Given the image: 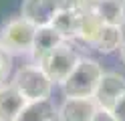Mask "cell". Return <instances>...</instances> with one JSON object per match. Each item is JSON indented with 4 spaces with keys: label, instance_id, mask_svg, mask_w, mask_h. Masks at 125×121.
I'll return each instance as SVG.
<instances>
[{
    "label": "cell",
    "instance_id": "5b68a950",
    "mask_svg": "<svg viewBox=\"0 0 125 121\" xmlns=\"http://www.w3.org/2000/svg\"><path fill=\"white\" fill-rule=\"evenodd\" d=\"M123 93H125V77L119 75V73H103L93 99L97 101L99 107L111 111L115 107L117 99H119Z\"/></svg>",
    "mask_w": 125,
    "mask_h": 121
},
{
    "label": "cell",
    "instance_id": "8fae6325",
    "mask_svg": "<svg viewBox=\"0 0 125 121\" xmlns=\"http://www.w3.org/2000/svg\"><path fill=\"white\" fill-rule=\"evenodd\" d=\"M14 121H54V105L44 101H26L22 111L16 115Z\"/></svg>",
    "mask_w": 125,
    "mask_h": 121
},
{
    "label": "cell",
    "instance_id": "8992f818",
    "mask_svg": "<svg viewBox=\"0 0 125 121\" xmlns=\"http://www.w3.org/2000/svg\"><path fill=\"white\" fill-rule=\"evenodd\" d=\"M97 101L93 97H67L59 109L61 121H91L97 111Z\"/></svg>",
    "mask_w": 125,
    "mask_h": 121
},
{
    "label": "cell",
    "instance_id": "9a60e30c",
    "mask_svg": "<svg viewBox=\"0 0 125 121\" xmlns=\"http://www.w3.org/2000/svg\"><path fill=\"white\" fill-rule=\"evenodd\" d=\"M101 0H73V8L71 10L79 12V14H89V12H97Z\"/></svg>",
    "mask_w": 125,
    "mask_h": 121
},
{
    "label": "cell",
    "instance_id": "2e32d148",
    "mask_svg": "<svg viewBox=\"0 0 125 121\" xmlns=\"http://www.w3.org/2000/svg\"><path fill=\"white\" fill-rule=\"evenodd\" d=\"M10 65H12L10 55L6 53L2 46H0V85H4L6 77H8V73H10Z\"/></svg>",
    "mask_w": 125,
    "mask_h": 121
},
{
    "label": "cell",
    "instance_id": "4fadbf2b",
    "mask_svg": "<svg viewBox=\"0 0 125 121\" xmlns=\"http://www.w3.org/2000/svg\"><path fill=\"white\" fill-rule=\"evenodd\" d=\"M105 22L101 20V16L97 12H89V14H81V26H79V40H83L85 44L95 46L97 38L103 30Z\"/></svg>",
    "mask_w": 125,
    "mask_h": 121
},
{
    "label": "cell",
    "instance_id": "30bf717a",
    "mask_svg": "<svg viewBox=\"0 0 125 121\" xmlns=\"http://www.w3.org/2000/svg\"><path fill=\"white\" fill-rule=\"evenodd\" d=\"M51 26L62 36V40H75V38H79L81 14L75 10H59L52 16Z\"/></svg>",
    "mask_w": 125,
    "mask_h": 121
},
{
    "label": "cell",
    "instance_id": "7c38bea8",
    "mask_svg": "<svg viewBox=\"0 0 125 121\" xmlns=\"http://www.w3.org/2000/svg\"><path fill=\"white\" fill-rule=\"evenodd\" d=\"M97 14L105 24L113 26H125V0H101Z\"/></svg>",
    "mask_w": 125,
    "mask_h": 121
},
{
    "label": "cell",
    "instance_id": "ac0fdd59",
    "mask_svg": "<svg viewBox=\"0 0 125 121\" xmlns=\"http://www.w3.org/2000/svg\"><path fill=\"white\" fill-rule=\"evenodd\" d=\"M113 111V115L119 119V121H125V93L117 99V103H115V107L111 109Z\"/></svg>",
    "mask_w": 125,
    "mask_h": 121
},
{
    "label": "cell",
    "instance_id": "277c9868",
    "mask_svg": "<svg viewBox=\"0 0 125 121\" xmlns=\"http://www.w3.org/2000/svg\"><path fill=\"white\" fill-rule=\"evenodd\" d=\"M14 85L26 101H44L51 97L52 81L38 65H28L18 69V73L14 75Z\"/></svg>",
    "mask_w": 125,
    "mask_h": 121
},
{
    "label": "cell",
    "instance_id": "6da1fadb",
    "mask_svg": "<svg viewBox=\"0 0 125 121\" xmlns=\"http://www.w3.org/2000/svg\"><path fill=\"white\" fill-rule=\"evenodd\" d=\"M36 28L24 16L12 18L0 28V46L8 55H30Z\"/></svg>",
    "mask_w": 125,
    "mask_h": 121
},
{
    "label": "cell",
    "instance_id": "3957f363",
    "mask_svg": "<svg viewBox=\"0 0 125 121\" xmlns=\"http://www.w3.org/2000/svg\"><path fill=\"white\" fill-rule=\"evenodd\" d=\"M79 55L75 53V48L67 43V40H62V43L52 48V51L44 56V59L38 63V67H41L46 77H49L52 83H59V85H65V81L71 77V73L75 71V67L79 65Z\"/></svg>",
    "mask_w": 125,
    "mask_h": 121
},
{
    "label": "cell",
    "instance_id": "e0dca14e",
    "mask_svg": "<svg viewBox=\"0 0 125 121\" xmlns=\"http://www.w3.org/2000/svg\"><path fill=\"white\" fill-rule=\"evenodd\" d=\"M91 121H119V119L113 115V111L103 109V107H97V111H95V115H93Z\"/></svg>",
    "mask_w": 125,
    "mask_h": 121
},
{
    "label": "cell",
    "instance_id": "d6986e66",
    "mask_svg": "<svg viewBox=\"0 0 125 121\" xmlns=\"http://www.w3.org/2000/svg\"><path fill=\"white\" fill-rule=\"evenodd\" d=\"M57 6V10H71L73 8V0H51Z\"/></svg>",
    "mask_w": 125,
    "mask_h": 121
},
{
    "label": "cell",
    "instance_id": "5bb4252c",
    "mask_svg": "<svg viewBox=\"0 0 125 121\" xmlns=\"http://www.w3.org/2000/svg\"><path fill=\"white\" fill-rule=\"evenodd\" d=\"M121 44H123V30H121V26L105 24L93 48H97V51L103 53V55H109V53L117 51V48H121Z\"/></svg>",
    "mask_w": 125,
    "mask_h": 121
},
{
    "label": "cell",
    "instance_id": "ba28073f",
    "mask_svg": "<svg viewBox=\"0 0 125 121\" xmlns=\"http://www.w3.org/2000/svg\"><path fill=\"white\" fill-rule=\"evenodd\" d=\"M57 6L51 0H22V16L30 20L34 26L51 24L52 16L57 14Z\"/></svg>",
    "mask_w": 125,
    "mask_h": 121
},
{
    "label": "cell",
    "instance_id": "52a82bcc",
    "mask_svg": "<svg viewBox=\"0 0 125 121\" xmlns=\"http://www.w3.org/2000/svg\"><path fill=\"white\" fill-rule=\"evenodd\" d=\"M26 105V99L16 85H0V121H14Z\"/></svg>",
    "mask_w": 125,
    "mask_h": 121
},
{
    "label": "cell",
    "instance_id": "9c48e42d",
    "mask_svg": "<svg viewBox=\"0 0 125 121\" xmlns=\"http://www.w3.org/2000/svg\"><path fill=\"white\" fill-rule=\"evenodd\" d=\"M61 43H62V36L51 26V24H46V26H38L36 28V34H34L32 51H30V55H32V59L36 61V65L41 63L44 56L52 51V48H57Z\"/></svg>",
    "mask_w": 125,
    "mask_h": 121
},
{
    "label": "cell",
    "instance_id": "7a4b0ae2",
    "mask_svg": "<svg viewBox=\"0 0 125 121\" xmlns=\"http://www.w3.org/2000/svg\"><path fill=\"white\" fill-rule=\"evenodd\" d=\"M101 77H103V69L97 61L81 59L75 71L71 73V77L62 85L65 95L67 97H93Z\"/></svg>",
    "mask_w": 125,
    "mask_h": 121
},
{
    "label": "cell",
    "instance_id": "ffe728a7",
    "mask_svg": "<svg viewBox=\"0 0 125 121\" xmlns=\"http://www.w3.org/2000/svg\"><path fill=\"white\" fill-rule=\"evenodd\" d=\"M119 53H121V61H123V65H125V40H123V44H121V48H119Z\"/></svg>",
    "mask_w": 125,
    "mask_h": 121
}]
</instances>
